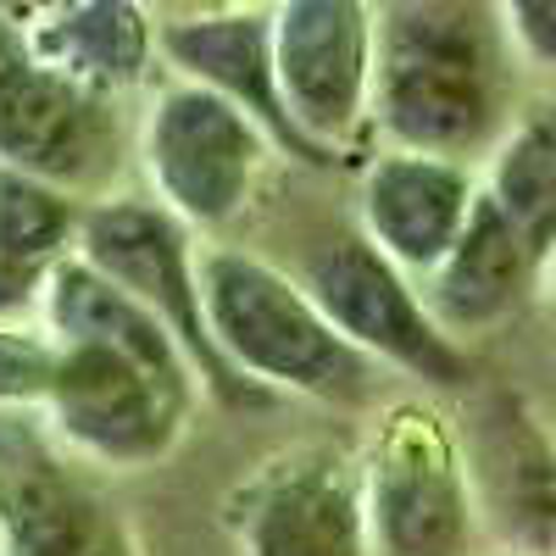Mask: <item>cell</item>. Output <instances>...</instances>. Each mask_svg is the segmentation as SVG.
<instances>
[{
	"instance_id": "cell-17",
	"label": "cell",
	"mask_w": 556,
	"mask_h": 556,
	"mask_svg": "<svg viewBox=\"0 0 556 556\" xmlns=\"http://www.w3.org/2000/svg\"><path fill=\"white\" fill-rule=\"evenodd\" d=\"M62 367V345L51 329H23V323H0V406H39L51 401Z\"/></svg>"
},
{
	"instance_id": "cell-10",
	"label": "cell",
	"mask_w": 556,
	"mask_h": 556,
	"mask_svg": "<svg viewBox=\"0 0 556 556\" xmlns=\"http://www.w3.org/2000/svg\"><path fill=\"white\" fill-rule=\"evenodd\" d=\"M0 167L28 173L84 206V195H96L117 173L112 96H96L51 67H34L12 106L0 112Z\"/></svg>"
},
{
	"instance_id": "cell-19",
	"label": "cell",
	"mask_w": 556,
	"mask_h": 556,
	"mask_svg": "<svg viewBox=\"0 0 556 556\" xmlns=\"http://www.w3.org/2000/svg\"><path fill=\"white\" fill-rule=\"evenodd\" d=\"M34 67H39V62H34L28 28H17V23L0 17V112L12 106V96L28 84V73H34Z\"/></svg>"
},
{
	"instance_id": "cell-4",
	"label": "cell",
	"mask_w": 556,
	"mask_h": 556,
	"mask_svg": "<svg viewBox=\"0 0 556 556\" xmlns=\"http://www.w3.org/2000/svg\"><path fill=\"white\" fill-rule=\"evenodd\" d=\"M78 262H89L101 278L123 295H134L146 312H156L173 340L190 351L201 384L223 401V406H267L278 395H267L262 384H251L235 362H228L212 340L206 323V301H201V251H195V228L178 223L156 195H117V201H89L84 223H78Z\"/></svg>"
},
{
	"instance_id": "cell-18",
	"label": "cell",
	"mask_w": 556,
	"mask_h": 556,
	"mask_svg": "<svg viewBox=\"0 0 556 556\" xmlns=\"http://www.w3.org/2000/svg\"><path fill=\"white\" fill-rule=\"evenodd\" d=\"M506 28H513L540 62H556V0H518V7H506Z\"/></svg>"
},
{
	"instance_id": "cell-3",
	"label": "cell",
	"mask_w": 556,
	"mask_h": 556,
	"mask_svg": "<svg viewBox=\"0 0 556 556\" xmlns=\"http://www.w3.org/2000/svg\"><path fill=\"white\" fill-rule=\"evenodd\" d=\"M201 301L217 351L267 395H312L334 406L374 401L384 367L362 356L317 312L301 278L267 256L235 245L201 251Z\"/></svg>"
},
{
	"instance_id": "cell-16",
	"label": "cell",
	"mask_w": 556,
	"mask_h": 556,
	"mask_svg": "<svg viewBox=\"0 0 556 556\" xmlns=\"http://www.w3.org/2000/svg\"><path fill=\"white\" fill-rule=\"evenodd\" d=\"M484 195L523 235V245L540 262H551V251H556V106L529 112L495 146Z\"/></svg>"
},
{
	"instance_id": "cell-9",
	"label": "cell",
	"mask_w": 556,
	"mask_h": 556,
	"mask_svg": "<svg viewBox=\"0 0 556 556\" xmlns=\"http://www.w3.org/2000/svg\"><path fill=\"white\" fill-rule=\"evenodd\" d=\"M228 523L240 556H374L362 468L323 445L251 473Z\"/></svg>"
},
{
	"instance_id": "cell-8",
	"label": "cell",
	"mask_w": 556,
	"mask_h": 556,
	"mask_svg": "<svg viewBox=\"0 0 556 556\" xmlns=\"http://www.w3.org/2000/svg\"><path fill=\"white\" fill-rule=\"evenodd\" d=\"M278 96L301 139L329 156L374 117L379 23L356 0H290L273 7Z\"/></svg>"
},
{
	"instance_id": "cell-1",
	"label": "cell",
	"mask_w": 556,
	"mask_h": 556,
	"mask_svg": "<svg viewBox=\"0 0 556 556\" xmlns=\"http://www.w3.org/2000/svg\"><path fill=\"white\" fill-rule=\"evenodd\" d=\"M39 317L62 345L56 384L45 401L51 434L106 468L162 462L190 429L201 395L195 362L167 323L78 256L51 273Z\"/></svg>"
},
{
	"instance_id": "cell-6",
	"label": "cell",
	"mask_w": 556,
	"mask_h": 556,
	"mask_svg": "<svg viewBox=\"0 0 556 556\" xmlns=\"http://www.w3.org/2000/svg\"><path fill=\"white\" fill-rule=\"evenodd\" d=\"M139 156L151 173V195L190 228H228L240 223L256 178L273 156V139L256 117L228 106L201 84H162L151 96Z\"/></svg>"
},
{
	"instance_id": "cell-13",
	"label": "cell",
	"mask_w": 556,
	"mask_h": 556,
	"mask_svg": "<svg viewBox=\"0 0 556 556\" xmlns=\"http://www.w3.org/2000/svg\"><path fill=\"white\" fill-rule=\"evenodd\" d=\"M0 540L7 556H134L117 518L56 456L0 440Z\"/></svg>"
},
{
	"instance_id": "cell-2",
	"label": "cell",
	"mask_w": 556,
	"mask_h": 556,
	"mask_svg": "<svg viewBox=\"0 0 556 556\" xmlns=\"http://www.w3.org/2000/svg\"><path fill=\"white\" fill-rule=\"evenodd\" d=\"M374 123L390 151L462 162L484 151L501 128L506 62L501 28L484 7H379Z\"/></svg>"
},
{
	"instance_id": "cell-12",
	"label": "cell",
	"mask_w": 556,
	"mask_h": 556,
	"mask_svg": "<svg viewBox=\"0 0 556 556\" xmlns=\"http://www.w3.org/2000/svg\"><path fill=\"white\" fill-rule=\"evenodd\" d=\"M156 51L184 84H201L228 106H240L245 117L262 123V134L278 151H290L295 162L329 167V156H317L301 128L285 112L278 96V62H273V12H190L156 23Z\"/></svg>"
},
{
	"instance_id": "cell-11",
	"label": "cell",
	"mask_w": 556,
	"mask_h": 556,
	"mask_svg": "<svg viewBox=\"0 0 556 556\" xmlns=\"http://www.w3.org/2000/svg\"><path fill=\"white\" fill-rule=\"evenodd\" d=\"M479 206V184L462 162L384 151L362 173L356 190V228L374 240L406 278H429L456 240L468 235Z\"/></svg>"
},
{
	"instance_id": "cell-15",
	"label": "cell",
	"mask_w": 556,
	"mask_h": 556,
	"mask_svg": "<svg viewBox=\"0 0 556 556\" xmlns=\"http://www.w3.org/2000/svg\"><path fill=\"white\" fill-rule=\"evenodd\" d=\"M28 45L39 67L96 96H117L146 78L156 56V23H146V12L123 0H84V7H56L51 23L28 28Z\"/></svg>"
},
{
	"instance_id": "cell-7",
	"label": "cell",
	"mask_w": 556,
	"mask_h": 556,
	"mask_svg": "<svg viewBox=\"0 0 556 556\" xmlns=\"http://www.w3.org/2000/svg\"><path fill=\"white\" fill-rule=\"evenodd\" d=\"M301 285L317 301V312L379 367H395V374L417 379L424 390L468 384V374H473L468 351L440 329L434 312L424 306V290L362 228L312 251L301 267Z\"/></svg>"
},
{
	"instance_id": "cell-20",
	"label": "cell",
	"mask_w": 556,
	"mask_h": 556,
	"mask_svg": "<svg viewBox=\"0 0 556 556\" xmlns=\"http://www.w3.org/2000/svg\"><path fill=\"white\" fill-rule=\"evenodd\" d=\"M551 295H556V251H551Z\"/></svg>"
},
{
	"instance_id": "cell-5",
	"label": "cell",
	"mask_w": 556,
	"mask_h": 556,
	"mask_svg": "<svg viewBox=\"0 0 556 556\" xmlns=\"http://www.w3.org/2000/svg\"><path fill=\"white\" fill-rule=\"evenodd\" d=\"M374 556H468L473 484L451 424L429 401H390L362 456Z\"/></svg>"
},
{
	"instance_id": "cell-14",
	"label": "cell",
	"mask_w": 556,
	"mask_h": 556,
	"mask_svg": "<svg viewBox=\"0 0 556 556\" xmlns=\"http://www.w3.org/2000/svg\"><path fill=\"white\" fill-rule=\"evenodd\" d=\"M540 256L523 245V235L501 217V206L479 190L468 235L456 240V251L424 278V306L434 312V323L456 340V334H479L513 312L529 290Z\"/></svg>"
}]
</instances>
